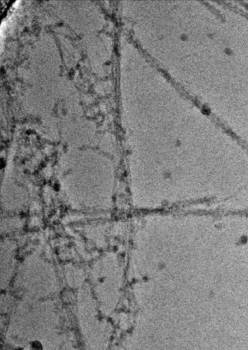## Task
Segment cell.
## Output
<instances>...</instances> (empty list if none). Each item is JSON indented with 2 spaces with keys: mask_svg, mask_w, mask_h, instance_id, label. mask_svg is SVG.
<instances>
[{
  "mask_svg": "<svg viewBox=\"0 0 248 350\" xmlns=\"http://www.w3.org/2000/svg\"><path fill=\"white\" fill-rule=\"evenodd\" d=\"M31 349L32 350H43V348L41 343L39 341H33L31 343Z\"/></svg>",
  "mask_w": 248,
  "mask_h": 350,
  "instance_id": "1",
  "label": "cell"
}]
</instances>
